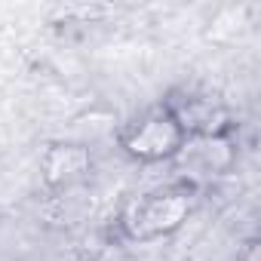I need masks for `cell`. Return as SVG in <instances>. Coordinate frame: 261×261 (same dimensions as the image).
Here are the masks:
<instances>
[{"mask_svg":"<svg viewBox=\"0 0 261 261\" xmlns=\"http://www.w3.org/2000/svg\"><path fill=\"white\" fill-rule=\"evenodd\" d=\"M197 197H200V191L194 185H188L181 178H169L166 185H157L129 203V209L123 212V221H120L123 233L136 243H154V240L172 237L191 218Z\"/></svg>","mask_w":261,"mask_h":261,"instance_id":"cell-1","label":"cell"},{"mask_svg":"<svg viewBox=\"0 0 261 261\" xmlns=\"http://www.w3.org/2000/svg\"><path fill=\"white\" fill-rule=\"evenodd\" d=\"M185 142V129L178 126L175 114L166 105H154L145 108L142 114H136L129 123H123L117 145L120 151L145 166H157V163H172L178 148Z\"/></svg>","mask_w":261,"mask_h":261,"instance_id":"cell-2","label":"cell"},{"mask_svg":"<svg viewBox=\"0 0 261 261\" xmlns=\"http://www.w3.org/2000/svg\"><path fill=\"white\" fill-rule=\"evenodd\" d=\"M175 169V178L194 185L197 191L203 185H212L233 172L237 166V136L233 129L224 133H206V136H185L175 160L169 163Z\"/></svg>","mask_w":261,"mask_h":261,"instance_id":"cell-3","label":"cell"},{"mask_svg":"<svg viewBox=\"0 0 261 261\" xmlns=\"http://www.w3.org/2000/svg\"><path fill=\"white\" fill-rule=\"evenodd\" d=\"M92 172H95V157L86 142L59 139L49 142L40 154V181L53 194H71L89 185Z\"/></svg>","mask_w":261,"mask_h":261,"instance_id":"cell-4","label":"cell"},{"mask_svg":"<svg viewBox=\"0 0 261 261\" xmlns=\"http://www.w3.org/2000/svg\"><path fill=\"white\" fill-rule=\"evenodd\" d=\"M163 105L175 114L185 136H206V133H224V129H230L227 108L206 92H188L185 98H169Z\"/></svg>","mask_w":261,"mask_h":261,"instance_id":"cell-5","label":"cell"},{"mask_svg":"<svg viewBox=\"0 0 261 261\" xmlns=\"http://www.w3.org/2000/svg\"><path fill=\"white\" fill-rule=\"evenodd\" d=\"M237 261H258V243H246V249L237 255Z\"/></svg>","mask_w":261,"mask_h":261,"instance_id":"cell-6","label":"cell"}]
</instances>
